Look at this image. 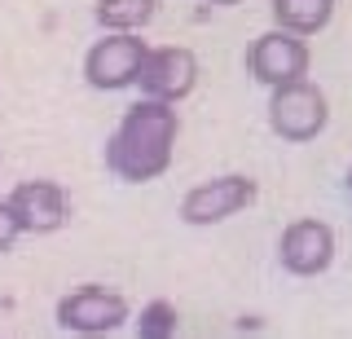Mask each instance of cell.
Segmentation results:
<instances>
[{"label": "cell", "mask_w": 352, "mask_h": 339, "mask_svg": "<svg viewBox=\"0 0 352 339\" xmlns=\"http://www.w3.org/2000/svg\"><path fill=\"white\" fill-rule=\"evenodd\" d=\"M137 84L146 89L150 102L172 106L198 84V58L190 49H176V45L146 49V62H141V71H137Z\"/></svg>", "instance_id": "cell-4"}, {"label": "cell", "mask_w": 352, "mask_h": 339, "mask_svg": "<svg viewBox=\"0 0 352 339\" xmlns=\"http://www.w3.org/2000/svg\"><path fill=\"white\" fill-rule=\"evenodd\" d=\"M278 256L291 273L313 278V273H322L330 265V256H335V234H330V225H322V221H295V225H286V234L278 243Z\"/></svg>", "instance_id": "cell-9"}, {"label": "cell", "mask_w": 352, "mask_h": 339, "mask_svg": "<svg viewBox=\"0 0 352 339\" xmlns=\"http://www.w3.org/2000/svg\"><path fill=\"white\" fill-rule=\"evenodd\" d=\"M172 150H176V111L146 97L119 119L115 137L106 141V168L119 181L141 185L168 172Z\"/></svg>", "instance_id": "cell-1"}, {"label": "cell", "mask_w": 352, "mask_h": 339, "mask_svg": "<svg viewBox=\"0 0 352 339\" xmlns=\"http://www.w3.org/2000/svg\"><path fill=\"white\" fill-rule=\"evenodd\" d=\"M326 93L313 89L308 80L300 84H286V89H273V102H269V124L273 133L286 137V141H308L326 128Z\"/></svg>", "instance_id": "cell-3"}, {"label": "cell", "mask_w": 352, "mask_h": 339, "mask_svg": "<svg viewBox=\"0 0 352 339\" xmlns=\"http://www.w3.org/2000/svg\"><path fill=\"white\" fill-rule=\"evenodd\" d=\"M137 339H176V304L150 300L137 317Z\"/></svg>", "instance_id": "cell-12"}, {"label": "cell", "mask_w": 352, "mask_h": 339, "mask_svg": "<svg viewBox=\"0 0 352 339\" xmlns=\"http://www.w3.org/2000/svg\"><path fill=\"white\" fill-rule=\"evenodd\" d=\"M348 185H352V172H348Z\"/></svg>", "instance_id": "cell-15"}, {"label": "cell", "mask_w": 352, "mask_h": 339, "mask_svg": "<svg viewBox=\"0 0 352 339\" xmlns=\"http://www.w3.org/2000/svg\"><path fill=\"white\" fill-rule=\"evenodd\" d=\"M154 18V0H97V23L115 27V36H132Z\"/></svg>", "instance_id": "cell-11"}, {"label": "cell", "mask_w": 352, "mask_h": 339, "mask_svg": "<svg viewBox=\"0 0 352 339\" xmlns=\"http://www.w3.org/2000/svg\"><path fill=\"white\" fill-rule=\"evenodd\" d=\"M58 322L66 326V331L75 335H110L115 326L128 322V300L119 291H106L97 287V282H88V287L71 291L58 300Z\"/></svg>", "instance_id": "cell-2"}, {"label": "cell", "mask_w": 352, "mask_h": 339, "mask_svg": "<svg viewBox=\"0 0 352 339\" xmlns=\"http://www.w3.org/2000/svg\"><path fill=\"white\" fill-rule=\"evenodd\" d=\"M251 75L269 89H286V84H300L304 71H308V49L300 36L291 31H264V36L251 45Z\"/></svg>", "instance_id": "cell-6"}, {"label": "cell", "mask_w": 352, "mask_h": 339, "mask_svg": "<svg viewBox=\"0 0 352 339\" xmlns=\"http://www.w3.org/2000/svg\"><path fill=\"white\" fill-rule=\"evenodd\" d=\"M9 216H14L18 234H53L66 221V194L53 181H22L9 194Z\"/></svg>", "instance_id": "cell-8"}, {"label": "cell", "mask_w": 352, "mask_h": 339, "mask_svg": "<svg viewBox=\"0 0 352 339\" xmlns=\"http://www.w3.org/2000/svg\"><path fill=\"white\" fill-rule=\"evenodd\" d=\"M335 14V0H273V18L291 36H313L322 31Z\"/></svg>", "instance_id": "cell-10"}, {"label": "cell", "mask_w": 352, "mask_h": 339, "mask_svg": "<svg viewBox=\"0 0 352 339\" xmlns=\"http://www.w3.org/2000/svg\"><path fill=\"white\" fill-rule=\"evenodd\" d=\"M251 203H256V181L229 172V177L194 185L181 203V216L190 225H216V221H229L234 212H242V207H251Z\"/></svg>", "instance_id": "cell-5"}, {"label": "cell", "mask_w": 352, "mask_h": 339, "mask_svg": "<svg viewBox=\"0 0 352 339\" xmlns=\"http://www.w3.org/2000/svg\"><path fill=\"white\" fill-rule=\"evenodd\" d=\"M216 5H234V0H216Z\"/></svg>", "instance_id": "cell-14"}, {"label": "cell", "mask_w": 352, "mask_h": 339, "mask_svg": "<svg viewBox=\"0 0 352 339\" xmlns=\"http://www.w3.org/2000/svg\"><path fill=\"white\" fill-rule=\"evenodd\" d=\"M141 62H146V45H141L137 36H106L97 40L93 49H88L84 58V75L93 89H128V84H137V71Z\"/></svg>", "instance_id": "cell-7"}, {"label": "cell", "mask_w": 352, "mask_h": 339, "mask_svg": "<svg viewBox=\"0 0 352 339\" xmlns=\"http://www.w3.org/2000/svg\"><path fill=\"white\" fill-rule=\"evenodd\" d=\"M14 238H18V225H14V216H9V207L0 203V251L14 247Z\"/></svg>", "instance_id": "cell-13"}]
</instances>
